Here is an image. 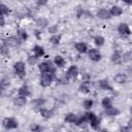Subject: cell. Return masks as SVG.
<instances>
[{
    "instance_id": "cell-11",
    "label": "cell",
    "mask_w": 132,
    "mask_h": 132,
    "mask_svg": "<svg viewBox=\"0 0 132 132\" xmlns=\"http://www.w3.org/2000/svg\"><path fill=\"white\" fill-rule=\"evenodd\" d=\"M97 16L102 19V20H106V19H109L110 18V13L108 10L104 9V8H101L97 11Z\"/></svg>"
},
{
    "instance_id": "cell-35",
    "label": "cell",
    "mask_w": 132,
    "mask_h": 132,
    "mask_svg": "<svg viewBox=\"0 0 132 132\" xmlns=\"http://www.w3.org/2000/svg\"><path fill=\"white\" fill-rule=\"evenodd\" d=\"M0 53L3 54V55H7L8 54V50H7V45H3V46H0Z\"/></svg>"
},
{
    "instance_id": "cell-37",
    "label": "cell",
    "mask_w": 132,
    "mask_h": 132,
    "mask_svg": "<svg viewBox=\"0 0 132 132\" xmlns=\"http://www.w3.org/2000/svg\"><path fill=\"white\" fill-rule=\"evenodd\" d=\"M5 25V20L3 18V15H0V27H3Z\"/></svg>"
},
{
    "instance_id": "cell-25",
    "label": "cell",
    "mask_w": 132,
    "mask_h": 132,
    "mask_svg": "<svg viewBox=\"0 0 132 132\" xmlns=\"http://www.w3.org/2000/svg\"><path fill=\"white\" fill-rule=\"evenodd\" d=\"M104 41H105V39H104L102 36H100V35H97V36H95V38H94V42H95V44H96L97 46L103 45V44H104Z\"/></svg>"
},
{
    "instance_id": "cell-31",
    "label": "cell",
    "mask_w": 132,
    "mask_h": 132,
    "mask_svg": "<svg viewBox=\"0 0 132 132\" xmlns=\"http://www.w3.org/2000/svg\"><path fill=\"white\" fill-rule=\"evenodd\" d=\"M30 130H32V131H34V132H35V131L37 132V131L42 130V128H41L38 124H32V125L30 126Z\"/></svg>"
},
{
    "instance_id": "cell-4",
    "label": "cell",
    "mask_w": 132,
    "mask_h": 132,
    "mask_svg": "<svg viewBox=\"0 0 132 132\" xmlns=\"http://www.w3.org/2000/svg\"><path fill=\"white\" fill-rule=\"evenodd\" d=\"M2 126L7 129V130H10V129H15L18 128L19 124L18 122L13 119V118H4L3 121H2Z\"/></svg>"
},
{
    "instance_id": "cell-6",
    "label": "cell",
    "mask_w": 132,
    "mask_h": 132,
    "mask_svg": "<svg viewBox=\"0 0 132 132\" xmlns=\"http://www.w3.org/2000/svg\"><path fill=\"white\" fill-rule=\"evenodd\" d=\"M118 32L123 36H129L131 34V30H130L129 26L125 23H121L118 26Z\"/></svg>"
},
{
    "instance_id": "cell-14",
    "label": "cell",
    "mask_w": 132,
    "mask_h": 132,
    "mask_svg": "<svg viewBox=\"0 0 132 132\" xmlns=\"http://www.w3.org/2000/svg\"><path fill=\"white\" fill-rule=\"evenodd\" d=\"M64 120H65V122H67V123L75 124L76 121H77V116L74 114V113H72V112H70V113H67V114L65 116Z\"/></svg>"
},
{
    "instance_id": "cell-5",
    "label": "cell",
    "mask_w": 132,
    "mask_h": 132,
    "mask_svg": "<svg viewBox=\"0 0 132 132\" xmlns=\"http://www.w3.org/2000/svg\"><path fill=\"white\" fill-rule=\"evenodd\" d=\"M5 44L7 46H11V47H16L21 44V39L15 37V36H10V37H7L5 39Z\"/></svg>"
},
{
    "instance_id": "cell-22",
    "label": "cell",
    "mask_w": 132,
    "mask_h": 132,
    "mask_svg": "<svg viewBox=\"0 0 132 132\" xmlns=\"http://www.w3.org/2000/svg\"><path fill=\"white\" fill-rule=\"evenodd\" d=\"M79 92L81 93H89L90 91V88H89V82L88 81H84L80 86H79Z\"/></svg>"
},
{
    "instance_id": "cell-13",
    "label": "cell",
    "mask_w": 132,
    "mask_h": 132,
    "mask_svg": "<svg viewBox=\"0 0 132 132\" xmlns=\"http://www.w3.org/2000/svg\"><path fill=\"white\" fill-rule=\"evenodd\" d=\"M26 102H27L26 97L25 96H21V95H19V97L14 98V100H13V103L16 106H24L26 104Z\"/></svg>"
},
{
    "instance_id": "cell-17",
    "label": "cell",
    "mask_w": 132,
    "mask_h": 132,
    "mask_svg": "<svg viewBox=\"0 0 132 132\" xmlns=\"http://www.w3.org/2000/svg\"><path fill=\"white\" fill-rule=\"evenodd\" d=\"M109 13L110 15H113V16H119L123 13V9L120 7V6H112L109 10Z\"/></svg>"
},
{
    "instance_id": "cell-16",
    "label": "cell",
    "mask_w": 132,
    "mask_h": 132,
    "mask_svg": "<svg viewBox=\"0 0 132 132\" xmlns=\"http://www.w3.org/2000/svg\"><path fill=\"white\" fill-rule=\"evenodd\" d=\"M114 81L118 84H125L127 81V75L125 73H118L114 76Z\"/></svg>"
},
{
    "instance_id": "cell-1",
    "label": "cell",
    "mask_w": 132,
    "mask_h": 132,
    "mask_svg": "<svg viewBox=\"0 0 132 132\" xmlns=\"http://www.w3.org/2000/svg\"><path fill=\"white\" fill-rule=\"evenodd\" d=\"M38 69L41 73H52V74L56 73V67L50 61H44L40 63L38 65Z\"/></svg>"
},
{
    "instance_id": "cell-19",
    "label": "cell",
    "mask_w": 132,
    "mask_h": 132,
    "mask_svg": "<svg viewBox=\"0 0 132 132\" xmlns=\"http://www.w3.org/2000/svg\"><path fill=\"white\" fill-rule=\"evenodd\" d=\"M54 63H55V65L57 67L61 68V67H63L65 65V59L63 57H61V56H56L55 59H54Z\"/></svg>"
},
{
    "instance_id": "cell-20",
    "label": "cell",
    "mask_w": 132,
    "mask_h": 132,
    "mask_svg": "<svg viewBox=\"0 0 132 132\" xmlns=\"http://www.w3.org/2000/svg\"><path fill=\"white\" fill-rule=\"evenodd\" d=\"M18 93H19V95H21V96H25V97H27V96H29V95L31 94L29 88H28L27 86H25V85L22 86V87L19 89Z\"/></svg>"
},
{
    "instance_id": "cell-28",
    "label": "cell",
    "mask_w": 132,
    "mask_h": 132,
    "mask_svg": "<svg viewBox=\"0 0 132 132\" xmlns=\"http://www.w3.org/2000/svg\"><path fill=\"white\" fill-rule=\"evenodd\" d=\"M93 104H94V102H93L92 99H87V100H85L84 103H82L84 108L87 109V110H88V109H91V107L93 106Z\"/></svg>"
},
{
    "instance_id": "cell-23",
    "label": "cell",
    "mask_w": 132,
    "mask_h": 132,
    "mask_svg": "<svg viewBox=\"0 0 132 132\" xmlns=\"http://www.w3.org/2000/svg\"><path fill=\"white\" fill-rule=\"evenodd\" d=\"M39 111H40L41 116H42L43 118H45V119H47V118H51V117H52V111H51V110H48V109H46V108H44V107H40Z\"/></svg>"
},
{
    "instance_id": "cell-8",
    "label": "cell",
    "mask_w": 132,
    "mask_h": 132,
    "mask_svg": "<svg viewBox=\"0 0 132 132\" xmlns=\"http://www.w3.org/2000/svg\"><path fill=\"white\" fill-rule=\"evenodd\" d=\"M66 75H67L68 78H71V79L76 78V76L78 75V68H77V66H75V65L70 66L68 68V70H67Z\"/></svg>"
},
{
    "instance_id": "cell-26",
    "label": "cell",
    "mask_w": 132,
    "mask_h": 132,
    "mask_svg": "<svg viewBox=\"0 0 132 132\" xmlns=\"http://www.w3.org/2000/svg\"><path fill=\"white\" fill-rule=\"evenodd\" d=\"M101 104H102V106H103L104 108H107V107H109V106L112 105V101H111V99H110L109 97H105V98L102 99Z\"/></svg>"
},
{
    "instance_id": "cell-36",
    "label": "cell",
    "mask_w": 132,
    "mask_h": 132,
    "mask_svg": "<svg viewBox=\"0 0 132 132\" xmlns=\"http://www.w3.org/2000/svg\"><path fill=\"white\" fill-rule=\"evenodd\" d=\"M46 2H47V0H36V4L38 6H43L46 4Z\"/></svg>"
},
{
    "instance_id": "cell-9",
    "label": "cell",
    "mask_w": 132,
    "mask_h": 132,
    "mask_svg": "<svg viewBox=\"0 0 132 132\" xmlns=\"http://www.w3.org/2000/svg\"><path fill=\"white\" fill-rule=\"evenodd\" d=\"M104 112H105V114H107L109 117H117L118 114H120V110L118 108L113 107L112 105L109 106V107H107V108H105Z\"/></svg>"
},
{
    "instance_id": "cell-10",
    "label": "cell",
    "mask_w": 132,
    "mask_h": 132,
    "mask_svg": "<svg viewBox=\"0 0 132 132\" xmlns=\"http://www.w3.org/2000/svg\"><path fill=\"white\" fill-rule=\"evenodd\" d=\"M98 85H99V87L102 90H106V91H112L113 90L112 87L109 85V82H108L107 79H101V80H99L98 81Z\"/></svg>"
},
{
    "instance_id": "cell-21",
    "label": "cell",
    "mask_w": 132,
    "mask_h": 132,
    "mask_svg": "<svg viewBox=\"0 0 132 132\" xmlns=\"http://www.w3.org/2000/svg\"><path fill=\"white\" fill-rule=\"evenodd\" d=\"M111 61L116 64H120L122 62V56L119 52H114L112 55H111Z\"/></svg>"
},
{
    "instance_id": "cell-30",
    "label": "cell",
    "mask_w": 132,
    "mask_h": 132,
    "mask_svg": "<svg viewBox=\"0 0 132 132\" xmlns=\"http://www.w3.org/2000/svg\"><path fill=\"white\" fill-rule=\"evenodd\" d=\"M32 103H33L36 107H41V105L44 103V100H42V99H35L34 101H32Z\"/></svg>"
},
{
    "instance_id": "cell-2",
    "label": "cell",
    "mask_w": 132,
    "mask_h": 132,
    "mask_svg": "<svg viewBox=\"0 0 132 132\" xmlns=\"http://www.w3.org/2000/svg\"><path fill=\"white\" fill-rule=\"evenodd\" d=\"M13 70L15 72V74L20 77V78H24L25 74H26V68H25V64L21 61L16 62L13 64Z\"/></svg>"
},
{
    "instance_id": "cell-12",
    "label": "cell",
    "mask_w": 132,
    "mask_h": 132,
    "mask_svg": "<svg viewBox=\"0 0 132 132\" xmlns=\"http://www.w3.org/2000/svg\"><path fill=\"white\" fill-rule=\"evenodd\" d=\"M75 48H76V51H77L78 53L85 54V53H87V51H88V45H87L85 42H77V43L75 44Z\"/></svg>"
},
{
    "instance_id": "cell-39",
    "label": "cell",
    "mask_w": 132,
    "mask_h": 132,
    "mask_svg": "<svg viewBox=\"0 0 132 132\" xmlns=\"http://www.w3.org/2000/svg\"><path fill=\"white\" fill-rule=\"evenodd\" d=\"M123 2H125V3H126V4H128V5L132 4V0H123Z\"/></svg>"
},
{
    "instance_id": "cell-24",
    "label": "cell",
    "mask_w": 132,
    "mask_h": 132,
    "mask_svg": "<svg viewBox=\"0 0 132 132\" xmlns=\"http://www.w3.org/2000/svg\"><path fill=\"white\" fill-rule=\"evenodd\" d=\"M60 40H61V36H60V35H57V34L51 36V38H50V42H51L52 44H55V45L59 44V43H60Z\"/></svg>"
},
{
    "instance_id": "cell-33",
    "label": "cell",
    "mask_w": 132,
    "mask_h": 132,
    "mask_svg": "<svg viewBox=\"0 0 132 132\" xmlns=\"http://www.w3.org/2000/svg\"><path fill=\"white\" fill-rule=\"evenodd\" d=\"M37 57H35V56H29L28 57V62L30 63V64H35L36 62H37Z\"/></svg>"
},
{
    "instance_id": "cell-38",
    "label": "cell",
    "mask_w": 132,
    "mask_h": 132,
    "mask_svg": "<svg viewBox=\"0 0 132 132\" xmlns=\"http://www.w3.org/2000/svg\"><path fill=\"white\" fill-rule=\"evenodd\" d=\"M51 33H55L56 31H57V26H54V27H52V28H50V30H48Z\"/></svg>"
},
{
    "instance_id": "cell-7",
    "label": "cell",
    "mask_w": 132,
    "mask_h": 132,
    "mask_svg": "<svg viewBox=\"0 0 132 132\" xmlns=\"http://www.w3.org/2000/svg\"><path fill=\"white\" fill-rule=\"evenodd\" d=\"M89 58H90L92 61H94V62H98V61H100V59H101V54H100V52H99L98 50H96V48H91V50L89 51Z\"/></svg>"
},
{
    "instance_id": "cell-29",
    "label": "cell",
    "mask_w": 132,
    "mask_h": 132,
    "mask_svg": "<svg viewBox=\"0 0 132 132\" xmlns=\"http://www.w3.org/2000/svg\"><path fill=\"white\" fill-rule=\"evenodd\" d=\"M9 13V9L5 4H0V15H6Z\"/></svg>"
},
{
    "instance_id": "cell-3",
    "label": "cell",
    "mask_w": 132,
    "mask_h": 132,
    "mask_svg": "<svg viewBox=\"0 0 132 132\" xmlns=\"http://www.w3.org/2000/svg\"><path fill=\"white\" fill-rule=\"evenodd\" d=\"M55 79V74L52 73H42L40 77V86L42 87H48L53 80Z\"/></svg>"
},
{
    "instance_id": "cell-18",
    "label": "cell",
    "mask_w": 132,
    "mask_h": 132,
    "mask_svg": "<svg viewBox=\"0 0 132 132\" xmlns=\"http://www.w3.org/2000/svg\"><path fill=\"white\" fill-rule=\"evenodd\" d=\"M33 53H34V56H35V57L39 58V57H41V56L44 55V50H43V47L40 46V45H35V46L33 47Z\"/></svg>"
},
{
    "instance_id": "cell-40",
    "label": "cell",
    "mask_w": 132,
    "mask_h": 132,
    "mask_svg": "<svg viewBox=\"0 0 132 132\" xmlns=\"http://www.w3.org/2000/svg\"><path fill=\"white\" fill-rule=\"evenodd\" d=\"M3 89H4V88H3V87L0 85V95H1V94H2V92H3Z\"/></svg>"
},
{
    "instance_id": "cell-32",
    "label": "cell",
    "mask_w": 132,
    "mask_h": 132,
    "mask_svg": "<svg viewBox=\"0 0 132 132\" xmlns=\"http://www.w3.org/2000/svg\"><path fill=\"white\" fill-rule=\"evenodd\" d=\"M122 60H124V62H128L131 60V53L130 52H127L124 54V56L122 57Z\"/></svg>"
},
{
    "instance_id": "cell-34",
    "label": "cell",
    "mask_w": 132,
    "mask_h": 132,
    "mask_svg": "<svg viewBox=\"0 0 132 132\" xmlns=\"http://www.w3.org/2000/svg\"><path fill=\"white\" fill-rule=\"evenodd\" d=\"M0 85L4 88V87H6V86L9 85V80L7 78H2V79H0Z\"/></svg>"
},
{
    "instance_id": "cell-27",
    "label": "cell",
    "mask_w": 132,
    "mask_h": 132,
    "mask_svg": "<svg viewBox=\"0 0 132 132\" xmlns=\"http://www.w3.org/2000/svg\"><path fill=\"white\" fill-rule=\"evenodd\" d=\"M18 36L21 40H26L28 38V34L24 29H19L18 30Z\"/></svg>"
},
{
    "instance_id": "cell-15",
    "label": "cell",
    "mask_w": 132,
    "mask_h": 132,
    "mask_svg": "<svg viewBox=\"0 0 132 132\" xmlns=\"http://www.w3.org/2000/svg\"><path fill=\"white\" fill-rule=\"evenodd\" d=\"M89 123H90L91 127H92L93 129H95V130L99 129V127H100V119H98V118H97V116L93 117V118L89 121Z\"/></svg>"
}]
</instances>
